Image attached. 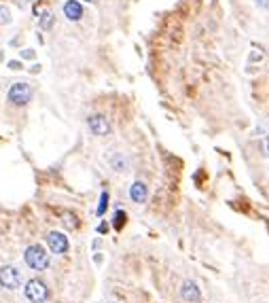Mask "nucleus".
<instances>
[{
  "label": "nucleus",
  "mask_w": 269,
  "mask_h": 303,
  "mask_svg": "<svg viewBox=\"0 0 269 303\" xmlns=\"http://www.w3.org/2000/svg\"><path fill=\"white\" fill-rule=\"evenodd\" d=\"M256 2V7H261V9H269V0H254Z\"/></svg>",
  "instance_id": "17"
},
{
  "label": "nucleus",
  "mask_w": 269,
  "mask_h": 303,
  "mask_svg": "<svg viewBox=\"0 0 269 303\" xmlns=\"http://www.w3.org/2000/svg\"><path fill=\"white\" fill-rule=\"evenodd\" d=\"M64 225H66L68 229H77V227H79L77 217H74L72 212H64Z\"/></svg>",
  "instance_id": "14"
},
{
  "label": "nucleus",
  "mask_w": 269,
  "mask_h": 303,
  "mask_svg": "<svg viewBox=\"0 0 269 303\" xmlns=\"http://www.w3.org/2000/svg\"><path fill=\"white\" fill-rule=\"evenodd\" d=\"M125 212H123V210H117V212H115V219H113V225H115V229L117 231H119V229H123V225H125Z\"/></svg>",
  "instance_id": "12"
},
{
  "label": "nucleus",
  "mask_w": 269,
  "mask_h": 303,
  "mask_svg": "<svg viewBox=\"0 0 269 303\" xmlns=\"http://www.w3.org/2000/svg\"><path fill=\"white\" fill-rule=\"evenodd\" d=\"M106 208H108V193H106V191H102V195H100V203H98L96 214H98V217H102V214L106 212Z\"/></svg>",
  "instance_id": "13"
},
{
  "label": "nucleus",
  "mask_w": 269,
  "mask_h": 303,
  "mask_svg": "<svg viewBox=\"0 0 269 303\" xmlns=\"http://www.w3.org/2000/svg\"><path fill=\"white\" fill-rule=\"evenodd\" d=\"M40 28H43V30L53 28V13H51V11H45V13L40 15Z\"/></svg>",
  "instance_id": "11"
},
{
  "label": "nucleus",
  "mask_w": 269,
  "mask_h": 303,
  "mask_svg": "<svg viewBox=\"0 0 269 303\" xmlns=\"http://www.w3.org/2000/svg\"><path fill=\"white\" fill-rule=\"evenodd\" d=\"M23 297H26L30 303H43V301H47V297H49L47 284L43 282V280H38V278L28 280L26 286H23Z\"/></svg>",
  "instance_id": "2"
},
{
  "label": "nucleus",
  "mask_w": 269,
  "mask_h": 303,
  "mask_svg": "<svg viewBox=\"0 0 269 303\" xmlns=\"http://www.w3.org/2000/svg\"><path fill=\"white\" fill-rule=\"evenodd\" d=\"M21 57H23V60H32V57H34V51H32V49H23V51H21Z\"/></svg>",
  "instance_id": "16"
},
{
  "label": "nucleus",
  "mask_w": 269,
  "mask_h": 303,
  "mask_svg": "<svg viewBox=\"0 0 269 303\" xmlns=\"http://www.w3.org/2000/svg\"><path fill=\"white\" fill-rule=\"evenodd\" d=\"M85 2H96V0H85Z\"/></svg>",
  "instance_id": "21"
},
{
  "label": "nucleus",
  "mask_w": 269,
  "mask_h": 303,
  "mask_svg": "<svg viewBox=\"0 0 269 303\" xmlns=\"http://www.w3.org/2000/svg\"><path fill=\"white\" fill-rule=\"evenodd\" d=\"M180 297H183V301H186V303H200L202 301V293L193 280H185L183 282V286H180Z\"/></svg>",
  "instance_id": "7"
},
{
  "label": "nucleus",
  "mask_w": 269,
  "mask_h": 303,
  "mask_svg": "<svg viewBox=\"0 0 269 303\" xmlns=\"http://www.w3.org/2000/svg\"><path fill=\"white\" fill-rule=\"evenodd\" d=\"M11 21V13L7 7H0V23H9Z\"/></svg>",
  "instance_id": "15"
},
{
  "label": "nucleus",
  "mask_w": 269,
  "mask_h": 303,
  "mask_svg": "<svg viewBox=\"0 0 269 303\" xmlns=\"http://www.w3.org/2000/svg\"><path fill=\"white\" fill-rule=\"evenodd\" d=\"M64 17L68 21H79L83 17V7H81L79 0H66L64 2Z\"/></svg>",
  "instance_id": "8"
},
{
  "label": "nucleus",
  "mask_w": 269,
  "mask_h": 303,
  "mask_svg": "<svg viewBox=\"0 0 269 303\" xmlns=\"http://www.w3.org/2000/svg\"><path fill=\"white\" fill-rule=\"evenodd\" d=\"M9 68L11 70H21V64L19 62H9Z\"/></svg>",
  "instance_id": "18"
},
{
  "label": "nucleus",
  "mask_w": 269,
  "mask_h": 303,
  "mask_svg": "<svg viewBox=\"0 0 269 303\" xmlns=\"http://www.w3.org/2000/svg\"><path fill=\"white\" fill-rule=\"evenodd\" d=\"M263 144H265V153L269 155V136H265V142H263Z\"/></svg>",
  "instance_id": "19"
},
{
  "label": "nucleus",
  "mask_w": 269,
  "mask_h": 303,
  "mask_svg": "<svg viewBox=\"0 0 269 303\" xmlns=\"http://www.w3.org/2000/svg\"><path fill=\"white\" fill-rule=\"evenodd\" d=\"M0 286L7 290H15L21 286V271L15 265H2L0 267Z\"/></svg>",
  "instance_id": "4"
},
{
  "label": "nucleus",
  "mask_w": 269,
  "mask_h": 303,
  "mask_svg": "<svg viewBox=\"0 0 269 303\" xmlns=\"http://www.w3.org/2000/svg\"><path fill=\"white\" fill-rule=\"evenodd\" d=\"M106 229H108L106 225H100V227H98V231H100V233H106Z\"/></svg>",
  "instance_id": "20"
},
{
  "label": "nucleus",
  "mask_w": 269,
  "mask_h": 303,
  "mask_svg": "<svg viewBox=\"0 0 269 303\" xmlns=\"http://www.w3.org/2000/svg\"><path fill=\"white\" fill-rule=\"evenodd\" d=\"M108 303H117V301H108Z\"/></svg>",
  "instance_id": "22"
},
{
  "label": "nucleus",
  "mask_w": 269,
  "mask_h": 303,
  "mask_svg": "<svg viewBox=\"0 0 269 303\" xmlns=\"http://www.w3.org/2000/svg\"><path fill=\"white\" fill-rule=\"evenodd\" d=\"M47 244H49V248L53 250L55 254H66L70 250V242L62 231H49L47 233Z\"/></svg>",
  "instance_id": "5"
},
{
  "label": "nucleus",
  "mask_w": 269,
  "mask_h": 303,
  "mask_svg": "<svg viewBox=\"0 0 269 303\" xmlns=\"http://www.w3.org/2000/svg\"><path fill=\"white\" fill-rule=\"evenodd\" d=\"M110 166H113L115 172H127V168H130V163H127V159L121 153H115L113 157H110Z\"/></svg>",
  "instance_id": "10"
},
{
  "label": "nucleus",
  "mask_w": 269,
  "mask_h": 303,
  "mask_svg": "<svg viewBox=\"0 0 269 303\" xmlns=\"http://www.w3.org/2000/svg\"><path fill=\"white\" fill-rule=\"evenodd\" d=\"M7 98L13 106H26L32 100V87L28 83H13L7 91Z\"/></svg>",
  "instance_id": "3"
},
{
  "label": "nucleus",
  "mask_w": 269,
  "mask_h": 303,
  "mask_svg": "<svg viewBox=\"0 0 269 303\" xmlns=\"http://www.w3.org/2000/svg\"><path fill=\"white\" fill-rule=\"evenodd\" d=\"M87 127L93 136H108L110 134V123L104 115H91L87 119Z\"/></svg>",
  "instance_id": "6"
},
{
  "label": "nucleus",
  "mask_w": 269,
  "mask_h": 303,
  "mask_svg": "<svg viewBox=\"0 0 269 303\" xmlns=\"http://www.w3.org/2000/svg\"><path fill=\"white\" fill-rule=\"evenodd\" d=\"M146 195H149V189H146V185L142 183V180H136V183L130 186V197H132V202L144 203V202H146Z\"/></svg>",
  "instance_id": "9"
},
{
  "label": "nucleus",
  "mask_w": 269,
  "mask_h": 303,
  "mask_svg": "<svg viewBox=\"0 0 269 303\" xmlns=\"http://www.w3.org/2000/svg\"><path fill=\"white\" fill-rule=\"evenodd\" d=\"M23 261H26V265L30 267L34 271H43L49 267L51 263V256L47 254V250L43 246H38V244H32V246L26 248V252H23Z\"/></svg>",
  "instance_id": "1"
}]
</instances>
